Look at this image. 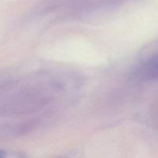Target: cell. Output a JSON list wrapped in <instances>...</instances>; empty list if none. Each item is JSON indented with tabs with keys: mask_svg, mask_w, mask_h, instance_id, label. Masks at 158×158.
<instances>
[{
	"mask_svg": "<svg viewBox=\"0 0 158 158\" xmlns=\"http://www.w3.org/2000/svg\"><path fill=\"white\" fill-rule=\"evenodd\" d=\"M134 77L142 80L158 78V53L150 57L133 72Z\"/></svg>",
	"mask_w": 158,
	"mask_h": 158,
	"instance_id": "1",
	"label": "cell"
},
{
	"mask_svg": "<svg viewBox=\"0 0 158 158\" xmlns=\"http://www.w3.org/2000/svg\"><path fill=\"white\" fill-rule=\"evenodd\" d=\"M6 156V154H5L4 151H0V157H3Z\"/></svg>",
	"mask_w": 158,
	"mask_h": 158,
	"instance_id": "2",
	"label": "cell"
}]
</instances>
